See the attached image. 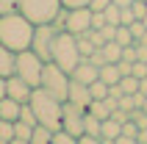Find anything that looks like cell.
<instances>
[{
  "instance_id": "40",
  "label": "cell",
  "mask_w": 147,
  "mask_h": 144,
  "mask_svg": "<svg viewBox=\"0 0 147 144\" xmlns=\"http://www.w3.org/2000/svg\"><path fill=\"white\" fill-rule=\"evenodd\" d=\"M142 22H144V28H147V14H144V17H142Z\"/></svg>"
},
{
  "instance_id": "21",
  "label": "cell",
  "mask_w": 147,
  "mask_h": 144,
  "mask_svg": "<svg viewBox=\"0 0 147 144\" xmlns=\"http://www.w3.org/2000/svg\"><path fill=\"white\" fill-rule=\"evenodd\" d=\"M94 50H97V44H94L86 33H81V36H78V53H81V58H89Z\"/></svg>"
},
{
  "instance_id": "16",
  "label": "cell",
  "mask_w": 147,
  "mask_h": 144,
  "mask_svg": "<svg viewBox=\"0 0 147 144\" xmlns=\"http://www.w3.org/2000/svg\"><path fill=\"white\" fill-rule=\"evenodd\" d=\"M31 136H33V125L17 119L14 122V141L11 144H31Z\"/></svg>"
},
{
  "instance_id": "6",
  "label": "cell",
  "mask_w": 147,
  "mask_h": 144,
  "mask_svg": "<svg viewBox=\"0 0 147 144\" xmlns=\"http://www.w3.org/2000/svg\"><path fill=\"white\" fill-rule=\"evenodd\" d=\"M42 67H45V61H42L31 47H28V50H20L17 58H14V72L22 80H28L33 89L39 86V80H42Z\"/></svg>"
},
{
  "instance_id": "30",
  "label": "cell",
  "mask_w": 147,
  "mask_h": 144,
  "mask_svg": "<svg viewBox=\"0 0 147 144\" xmlns=\"http://www.w3.org/2000/svg\"><path fill=\"white\" fill-rule=\"evenodd\" d=\"M97 31H100V36H103V39H106V42H111V39H114V36H117V25L106 22V25H103V28H97Z\"/></svg>"
},
{
  "instance_id": "8",
  "label": "cell",
  "mask_w": 147,
  "mask_h": 144,
  "mask_svg": "<svg viewBox=\"0 0 147 144\" xmlns=\"http://www.w3.org/2000/svg\"><path fill=\"white\" fill-rule=\"evenodd\" d=\"M83 114H86L83 105H75L69 100H64V105H61V128L69 130L72 136H81L83 133Z\"/></svg>"
},
{
  "instance_id": "14",
  "label": "cell",
  "mask_w": 147,
  "mask_h": 144,
  "mask_svg": "<svg viewBox=\"0 0 147 144\" xmlns=\"http://www.w3.org/2000/svg\"><path fill=\"white\" fill-rule=\"evenodd\" d=\"M20 105L17 100H11V97H3L0 100V119H8V122H17L20 119Z\"/></svg>"
},
{
  "instance_id": "29",
  "label": "cell",
  "mask_w": 147,
  "mask_h": 144,
  "mask_svg": "<svg viewBox=\"0 0 147 144\" xmlns=\"http://www.w3.org/2000/svg\"><path fill=\"white\" fill-rule=\"evenodd\" d=\"M133 20H136V14H133V8H131V6L119 8V25H131Z\"/></svg>"
},
{
  "instance_id": "18",
  "label": "cell",
  "mask_w": 147,
  "mask_h": 144,
  "mask_svg": "<svg viewBox=\"0 0 147 144\" xmlns=\"http://www.w3.org/2000/svg\"><path fill=\"white\" fill-rule=\"evenodd\" d=\"M53 141V130L47 128V125H33V136H31V144H50Z\"/></svg>"
},
{
  "instance_id": "25",
  "label": "cell",
  "mask_w": 147,
  "mask_h": 144,
  "mask_svg": "<svg viewBox=\"0 0 147 144\" xmlns=\"http://www.w3.org/2000/svg\"><path fill=\"white\" fill-rule=\"evenodd\" d=\"M117 42H119V44H136V39H133V33H131V28H128V25H117V36H114Z\"/></svg>"
},
{
  "instance_id": "36",
  "label": "cell",
  "mask_w": 147,
  "mask_h": 144,
  "mask_svg": "<svg viewBox=\"0 0 147 144\" xmlns=\"http://www.w3.org/2000/svg\"><path fill=\"white\" fill-rule=\"evenodd\" d=\"M3 97H6V78L0 75V100H3Z\"/></svg>"
},
{
  "instance_id": "39",
  "label": "cell",
  "mask_w": 147,
  "mask_h": 144,
  "mask_svg": "<svg viewBox=\"0 0 147 144\" xmlns=\"http://www.w3.org/2000/svg\"><path fill=\"white\" fill-rule=\"evenodd\" d=\"M139 44H144V47H147V33H144V36L139 39Z\"/></svg>"
},
{
  "instance_id": "1",
  "label": "cell",
  "mask_w": 147,
  "mask_h": 144,
  "mask_svg": "<svg viewBox=\"0 0 147 144\" xmlns=\"http://www.w3.org/2000/svg\"><path fill=\"white\" fill-rule=\"evenodd\" d=\"M0 42L6 44L8 50H28L33 42V22L17 8V11H8V14H0Z\"/></svg>"
},
{
  "instance_id": "3",
  "label": "cell",
  "mask_w": 147,
  "mask_h": 144,
  "mask_svg": "<svg viewBox=\"0 0 147 144\" xmlns=\"http://www.w3.org/2000/svg\"><path fill=\"white\" fill-rule=\"evenodd\" d=\"M50 61H56L61 69L72 72L81 61V53H78V36L69 31H58L56 42H53V58Z\"/></svg>"
},
{
  "instance_id": "12",
  "label": "cell",
  "mask_w": 147,
  "mask_h": 144,
  "mask_svg": "<svg viewBox=\"0 0 147 144\" xmlns=\"http://www.w3.org/2000/svg\"><path fill=\"white\" fill-rule=\"evenodd\" d=\"M119 133H122V122H119V119L108 116V119L100 122V141H103V144L117 141V136H119Z\"/></svg>"
},
{
  "instance_id": "34",
  "label": "cell",
  "mask_w": 147,
  "mask_h": 144,
  "mask_svg": "<svg viewBox=\"0 0 147 144\" xmlns=\"http://www.w3.org/2000/svg\"><path fill=\"white\" fill-rule=\"evenodd\" d=\"M106 6H111V0H92V3H89L92 11H103Z\"/></svg>"
},
{
  "instance_id": "26",
  "label": "cell",
  "mask_w": 147,
  "mask_h": 144,
  "mask_svg": "<svg viewBox=\"0 0 147 144\" xmlns=\"http://www.w3.org/2000/svg\"><path fill=\"white\" fill-rule=\"evenodd\" d=\"M20 119L28 122V125H36V114H33V105L31 103H22V105H20Z\"/></svg>"
},
{
  "instance_id": "17",
  "label": "cell",
  "mask_w": 147,
  "mask_h": 144,
  "mask_svg": "<svg viewBox=\"0 0 147 144\" xmlns=\"http://www.w3.org/2000/svg\"><path fill=\"white\" fill-rule=\"evenodd\" d=\"M119 78H122V72H119L117 61H108V64H103V67H100V80H106L108 86H111V83H117Z\"/></svg>"
},
{
  "instance_id": "15",
  "label": "cell",
  "mask_w": 147,
  "mask_h": 144,
  "mask_svg": "<svg viewBox=\"0 0 147 144\" xmlns=\"http://www.w3.org/2000/svg\"><path fill=\"white\" fill-rule=\"evenodd\" d=\"M139 130H142V128H139L133 119H125V122H122V133L117 136L114 144H133V141H136V136H139Z\"/></svg>"
},
{
  "instance_id": "4",
  "label": "cell",
  "mask_w": 147,
  "mask_h": 144,
  "mask_svg": "<svg viewBox=\"0 0 147 144\" xmlns=\"http://www.w3.org/2000/svg\"><path fill=\"white\" fill-rule=\"evenodd\" d=\"M39 86L64 103V100H67V89H69V72H67V69H61L56 61H45V67H42V80H39Z\"/></svg>"
},
{
  "instance_id": "27",
  "label": "cell",
  "mask_w": 147,
  "mask_h": 144,
  "mask_svg": "<svg viewBox=\"0 0 147 144\" xmlns=\"http://www.w3.org/2000/svg\"><path fill=\"white\" fill-rule=\"evenodd\" d=\"M103 14H106V22H111V25H119V6H106L103 8Z\"/></svg>"
},
{
  "instance_id": "33",
  "label": "cell",
  "mask_w": 147,
  "mask_h": 144,
  "mask_svg": "<svg viewBox=\"0 0 147 144\" xmlns=\"http://www.w3.org/2000/svg\"><path fill=\"white\" fill-rule=\"evenodd\" d=\"M20 0H0V14H8V11H17Z\"/></svg>"
},
{
  "instance_id": "24",
  "label": "cell",
  "mask_w": 147,
  "mask_h": 144,
  "mask_svg": "<svg viewBox=\"0 0 147 144\" xmlns=\"http://www.w3.org/2000/svg\"><path fill=\"white\" fill-rule=\"evenodd\" d=\"M14 141V122L0 119V144H11Z\"/></svg>"
},
{
  "instance_id": "10",
  "label": "cell",
  "mask_w": 147,
  "mask_h": 144,
  "mask_svg": "<svg viewBox=\"0 0 147 144\" xmlns=\"http://www.w3.org/2000/svg\"><path fill=\"white\" fill-rule=\"evenodd\" d=\"M67 100H69V103H75V105H83V108H89V103H92V92H89V86H86V83H81V80L69 78Z\"/></svg>"
},
{
  "instance_id": "31",
  "label": "cell",
  "mask_w": 147,
  "mask_h": 144,
  "mask_svg": "<svg viewBox=\"0 0 147 144\" xmlns=\"http://www.w3.org/2000/svg\"><path fill=\"white\" fill-rule=\"evenodd\" d=\"M122 58L133 64V61L139 58V50H136V44H125V47H122Z\"/></svg>"
},
{
  "instance_id": "32",
  "label": "cell",
  "mask_w": 147,
  "mask_h": 144,
  "mask_svg": "<svg viewBox=\"0 0 147 144\" xmlns=\"http://www.w3.org/2000/svg\"><path fill=\"white\" fill-rule=\"evenodd\" d=\"M131 8H133V14H136V20H142V17L147 14V3H144V0H133Z\"/></svg>"
},
{
  "instance_id": "7",
  "label": "cell",
  "mask_w": 147,
  "mask_h": 144,
  "mask_svg": "<svg viewBox=\"0 0 147 144\" xmlns=\"http://www.w3.org/2000/svg\"><path fill=\"white\" fill-rule=\"evenodd\" d=\"M58 31L53 22H42V25H33V42H31V50L42 61H50L53 58V42H56Z\"/></svg>"
},
{
  "instance_id": "38",
  "label": "cell",
  "mask_w": 147,
  "mask_h": 144,
  "mask_svg": "<svg viewBox=\"0 0 147 144\" xmlns=\"http://www.w3.org/2000/svg\"><path fill=\"white\" fill-rule=\"evenodd\" d=\"M111 3H114V6H119V8H125V6H131L133 0H111Z\"/></svg>"
},
{
  "instance_id": "5",
  "label": "cell",
  "mask_w": 147,
  "mask_h": 144,
  "mask_svg": "<svg viewBox=\"0 0 147 144\" xmlns=\"http://www.w3.org/2000/svg\"><path fill=\"white\" fill-rule=\"evenodd\" d=\"M20 11H22L33 25H42V22H53L58 17V11L64 8L61 0H20Z\"/></svg>"
},
{
  "instance_id": "2",
  "label": "cell",
  "mask_w": 147,
  "mask_h": 144,
  "mask_svg": "<svg viewBox=\"0 0 147 144\" xmlns=\"http://www.w3.org/2000/svg\"><path fill=\"white\" fill-rule=\"evenodd\" d=\"M28 103L33 105V114H36V122H39V125H47L50 130L61 128V105L64 103H61L58 97H53L50 92H45L42 86H36Z\"/></svg>"
},
{
  "instance_id": "37",
  "label": "cell",
  "mask_w": 147,
  "mask_h": 144,
  "mask_svg": "<svg viewBox=\"0 0 147 144\" xmlns=\"http://www.w3.org/2000/svg\"><path fill=\"white\" fill-rule=\"evenodd\" d=\"M139 92L147 97V78H142V80H139Z\"/></svg>"
},
{
  "instance_id": "20",
  "label": "cell",
  "mask_w": 147,
  "mask_h": 144,
  "mask_svg": "<svg viewBox=\"0 0 147 144\" xmlns=\"http://www.w3.org/2000/svg\"><path fill=\"white\" fill-rule=\"evenodd\" d=\"M100 116H94L92 111L83 114V133H94V136H100Z\"/></svg>"
},
{
  "instance_id": "35",
  "label": "cell",
  "mask_w": 147,
  "mask_h": 144,
  "mask_svg": "<svg viewBox=\"0 0 147 144\" xmlns=\"http://www.w3.org/2000/svg\"><path fill=\"white\" fill-rule=\"evenodd\" d=\"M64 3V8H78V6H89L92 0H61Z\"/></svg>"
},
{
  "instance_id": "13",
  "label": "cell",
  "mask_w": 147,
  "mask_h": 144,
  "mask_svg": "<svg viewBox=\"0 0 147 144\" xmlns=\"http://www.w3.org/2000/svg\"><path fill=\"white\" fill-rule=\"evenodd\" d=\"M14 58H17V53H14V50H8L6 44L0 42V75H3V78L14 75Z\"/></svg>"
},
{
  "instance_id": "19",
  "label": "cell",
  "mask_w": 147,
  "mask_h": 144,
  "mask_svg": "<svg viewBox=\"0 0 147 144\" xmlns=\"http://www.w3.org/2000/svg\"><path fill=\"white\" fill-rule=\"evenodd\" d=\"M100 50H103V56H106V61H119V58H122V44H119L117 39L106 42V44H103Z\"/></svg>"
},
{
  "instance_id": "11",
  "label": "cell",
  "mask_w": 147,
  "mask_h": 144,
  "mask_svg": "<svg viewBox=\"0 0 147 144\" xmlns=\"http://www.w3.org/2000/svg\"><path fill=\"white\" fill-rule=\"evenodd\" d=\"M69 78H75V80H81V83H86V86H89L92 80L100 78V67H94L89 58H81V61H78V67L69 72Z\"/></svg>"
},
{
  "instance_id": "22",
  "label": "cell",
  "mask_w": 147,
  "mask_h": 144,
  "mask_svg": "<svg viewBox=\"0 0 147 144\" xmlns=\"http://www.w3.org/2000/svg\"><path fill=\"white\" fill-rule=\"evenodd\" d=\"M89 92H92V100H103V97H108V83L97 78L89 83Z\"/></svg>"
},
{
  "instance_id": "23",
  "label": "cell",
  "mask_w": 147,
  "mask_h": 144,
  "mask_svg": "<svg viewBox=\"0 0 147 144\" xmlns=\"http://www.w3.org/2000/svg\"><path fill=\"white\" fill-rule=\"evenodd\" d=\"M50 144H78V136H72L64 128H58V130H53V141Z\"/></svg>"
},
{
  "instance_id": "41",
  "label": "cell",
  "mask_w": 147,
  "mask_h": 144,
  "mask_svg": "<svg viewBox=\"0 0 147 144\" xmlns=\"http://www.w3.org/2000/svg\"><path fill=\"white\" fill-rule=\"evenodd\" d=\"M144 3H147V0H144Z\"/></svg>"
},
{
  "instance_id": "28",
  "label": "cell",
  "mask_w": 147,
  "mask_h": 144,
  "mask_svg": "<svg viewBox=\"0 0 147 144\" xmlns=\"http://www.w3.org/2000/svg\"><path fill=\"white\" fill-rule=\"evenodd\" d=\"M128 28H131V33H133V39H136V42H139L142 36L147 33V28H144V22H142V20H133V22L128 25Z\"/></svg>"
},
{
  "instance_id": "9",
  "label": "cell",
  "mask_w": 147,
  "mask_h": 144,
  "mask_svg": "<svg viewBox=\"0 0 147 144\" xmlns=\"http://www.w3.org/2000/svg\"><path fill=\"white\" fill-rule=\"evenodd\" d=\"M31 94H33V86L28 83V80H22L17 72L6 78V97H11V100H17V103H28Z\"/></svg>"
}]
</instances>
